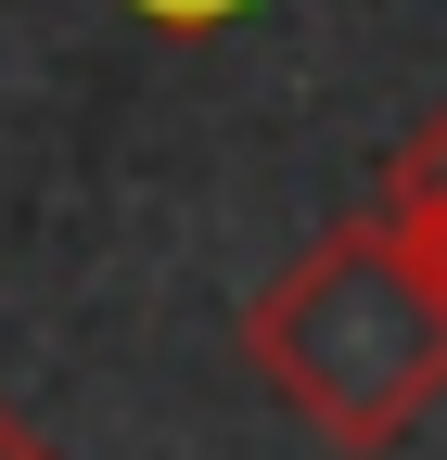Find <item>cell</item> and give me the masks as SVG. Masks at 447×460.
<instances>
[{"label": "cell", "mask_w": 447, "mask_h": 460, "mask_svg": "<svg viewBox=\"0 0 447 460\" xmlns=\"http://www.w3.org/2000/svg\"><path fill=\"white\" fill-rule=\"evenodd\" d=\"M383 217L409 230V256L434 269V295H447V154H434V141H397V166H383Z\"/></svg>", "instance_id": "2"}, {"label": "cell", "mask_w": 447, "mask_h": 460, "mask_svg": "<svg viewBox=\"0 0 447 460\" xmlns=\"http://www.w3.org/2000/svg\"><path fill=\"white\" fill-rule=\"evenodd\" d=\"M243 371L346 460L409 447L447 396V295L409 256V230L371 205L320 230L294 269H268L243 295Z\"/></svg>", "instance_id": "1"}, {"label": "cell", "mask_w": 447, "mask_h": 460, "mask_svg": "<svg viewBox=\"0 0 447 460\" xmlns=\"http://www.w3.org/2000/svg\"><path fill=\"white\" fill-rule=\"evenodd\" d=\"M141 26H166V39H205V26H231V13H256V0H128Z\"/></svg>", "instance_id": "3"}, {"label": "cell", "mask_w": 447, "mask_h": 460, "mask_svg": "<svg viewBox=\"0 0 447 460\" xmlns=\"http://www.w3.org/2000/svg\"><path fill=\"white\" fill-rule=\"evenodd\" d=\"M409 141H434V154H447V102H434V115H422V128H409Z\"/></svg>", "instance_id": "5"}, {"label": "cell", "mask_w": 447, "mask_h": 460, "mask_svg": "<svg viewBox=\"0 0 447 460\" xmlns=\"http://www.w3.org/2000/svg\"><path fill=\"white\" fill-rule=\"evenodd\" d=\"M0 460H65V447H51V435H26L13 410H0Z\"/></svg>", "instance_id": "4"}]
</instances>
